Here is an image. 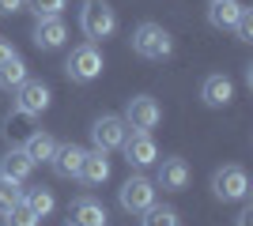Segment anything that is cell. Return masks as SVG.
<instances>
[{
	"mask_svg": "<svg viewBox=\"0 0 253 226\" xmlns=\"http://www.w3.org/2000/svg\"><path fill=\"white\" fill-rule=\"evenodd\" d=\"M132 53L144 57V61H167L174 53V38L159 23H140L132 31Z\"/></svg>",
	"mask_w": 253,
	"mask_h": 226,
	"instance_id": "6da1fadb",
	"label": "cell"
},
{
	"mask_svg": "<svg viewBox=\"0 0 253 226\" xmlns=\"http://www.w3.org/2000/svg\"><path fill=\"white\" fill-rule=\"evenodd\" d=\"M80 27H84V34L91 42H106V38H114V31H117V15L106 0H87L84 11H80Z\"/></svg>",
	"mask_w": 253,
	"mask_h": 226,
	"instance_id": "7a4b0ae2",
	"label": "cell"
},
{
	"mask_svg": "<svg viewBox=\"0 0 253 226\" xmlns=\"http://www.w3.org/2000/svg\"><path fill=\"white\" fill-rule=\"evenodd\" d=\"M102 53H98L95 42L80 45V49H72V57H68V65H64V72H68V79L72 83H95L98 75H102Z\"/></svg>",
	"mask_w": 253,
	"mask_h": 226,
	"instance_id": "3957f363",
	"label": "cell"
},
{
	"mask_svg": "<svg viewBox=\"0 0 253 226\" xmlns=\"http://www.w3.org/2000/svg\"><path fill=\"white\" fill-rule=\"evenodd\" d=\"M117 200H121V207H125L128 215H144V211L155 204V185H151L144 173H132V177L117 189Z\"/></svg>",
	"mask_w": 253,
	"mask_h": 226,
	"instance_id": "277c9868",
	"label": "cell"
},
{
	"mask_svg": "<svg viewBox=\"0 0 253 226\" xmlns=\"http://www.w3.org/2000/svg\"><path fill=\"white\" fill-rule=\"evenodd\" d=\"M211 193H215V200H246L250 196V177H246L242 166H223L211 177Z\"/></svg>",
	"mask_w": 253,
	"mask_h": 226,
	"instance_id": "5b68a950",
	"label": "cell"
},
{
	"mask_svg": "<svg viewBox=\"0 0 253 226\" xmlns=\"http://www.w3.org/2000/svg\"><path fill=\"white\" fill-rule=\"evenodd\" d=\"M128 129H125V117H114V113H106V117H98L95 125H91V143H95V151H117L121 143H125Z\"/></svg>",
	"mask_w": 253,
	"mask_h": 226,
	"instance_id": "8992f818",
	"label": "cell"
},
{
	"mask_svg": "<svg viewBox=\"0 0 253 226\" xmlns=\"http://www.w3.org/2000/svg\"><path fill=\"white\" fill-rule=\"evenodd\" d=\"M49 87L42 83V79H23L19 87H15V106H19V113H27V117H38V113H45L49 109Z\"/></svg>",
	"mask_w": 253,
	"mask_h": 226,
	"instance_id": "52a82bcc",
	"label": "cell"
},
{
	"mask_svg": "<svg viewBox=\"0 0 253 226\" xmlns=\"http://www.w3.org/2000/svg\"><path fill=\"white\" fill-rule=\"evenodd\" d=\"M159 121H163V109H159L155 98H148V95L128 98V106H125V125H132L136 132H151Z\"/></svg>",
	"mask_w": 253,
	"mask_h": 226,
	"instance_id": "ba28073f",
	"label": "cell"
},
{
	"mask_svg": "<svg viewBox=\"0 0 253 226\" xmlns=\"http://www.w3.org/2000/svg\"><path fill=\"white\" fill-rule=\"evenodd\" d=\"M121 147H125L128 166H136V170H144V166L159 162V147H155V140H151V132H136V129H132V136H125Z\"/></svg>",
	"mask_w": 253,
	"mask_h": 226,
	"instance_id": "9c48e42d",
	"label": "cell"
},
{
	"mask_svg": "<svg viewBox=\"0 0 253 226\" xmlns=\"http://www.w3.org/2000/svg\"><path fill=\"white\" fill-rule=\"evenodd\" d=\"M84 147H76V143H57V151H53V173L57 177H64V181H72V177H80V166H84Z\"/></svg>",
	"mask_w": 253,
	"mask_h": 226,
	"instance_id": "30bf717a",
	"label": "cell"
},
{
	"mask_svg": "<svg viewBox=\"0 0 253 226\" xmlns=\"http://www.w3.org/2000/svg\"><path fill=\"white\" fill-rule=\"evenodd\" d=\"M106 207L98 204L95 196H80L68 211V226H106Z\"/></svg>",
	"mask_w": 253,
	"mask_h": 226,
	"instance_id": "8fae6325",
	"label": "cell"
},
{
	"mask_svg": "<svg viewBox=\"0 0 253 226\" xmlns=\"http://www.w3.org/2000/svg\"><path fill=\"white\" fill-rule=\"evenodd\" d=\"M64 38H68V27H64L61 15L38 19V27H34V45H38V49H61Z\"/></svg>",
	"mask_w": 253,
	"mask_h": 226,
	"instance_id": "7c38bea8",
	"label": "cell"
},
{
	"mask_svg": "<svg viewBox=\"0 0 253 226\" xmlns=\"http://www.w3.org/2000/svg\"><path fill=\"white\" fill-rule=\"evenodd\" d=\"M185 185H189V166H185V159H163L159 162V189L181 193Z\"/></svg>",
	"mask_w": 253,
	"mask_h": 226,
	"instance_id": "4fadbf2b",
	"label": "cell"
},
{
	"mask_svg": "<svg viewBox=\"0 0 253 226\" xmlns=\"http://www.w3.org/2000/svg\"><path fill=\"white\" fill-rule=\"evenodd\" d=\"M201 98H204V106H211V109H219V106H227L234 98V83L227 79V75H208L201 83Z\"/></svg>",
	"mask_w": 253,
	"mask_h": 226,
	"instance_id": "5bb4252c",
	"label": "cell"
},
{
	"mask_svg": "<svg viewBox=\"0 0 253 226\" xmlns=\"http://www.w3.org/2000/svg\"><path fill=\"white\" fill-rule=\"evenodd\" d=\"M31 170H34V162L23 155V147L15 151L11 147L4 159H0V177H8V181H15V185H23L27 177H31Z\"/></svg>",
	"mask_w": 253,
	"mask_h": 226,
	"instance_id": "9a60e30c",
	"label": "cell"
},
{
	"mask_svg": "<svg viewBox=\"0 0 253 226\" xmlns=\"http://www.w3.org/2000/svg\"><path fill=\"white\" fill-rule=\"evenodd\" d=\"M80 181H87V185H102V181H110V159H106V151H87V155H84Z\"/></svg>",
	"mask_w": 253,
	"mask_h": 226,
	"instance_id": "2e32d148",
	"label": "cell"
},
{
	"mask_svg": "<svg viewBox=\"0 0 253 226\" xmlns=\"http://www.w3.org/2000/svg\"><path fill=\"white\" fill-rule=\"evenodd\" d=\"M238 15H242L238 0H211V8H208V23L215 31H231L234 23H238Z\"/></svg>",
	"mask_w": 253,
	"mask_h": 226,
	"instance_id": "e0dca14e",
	"label": "cell"
},
{
	"mask_svg": "<svg viewBox=\"0 0 253 226\" xmlns=\"http://www.w3.org/2000/svg\"><path fill=\"white\" fill-rule=\"evenodd\" d=\"M53 151H57V140H53L49 132H34L31 140L23 143V155H27L34 166H38V162H49V159H53Z\"/></svg>",
	"mask_w": 253,
	"mask_h": 226,
	"instance_id": "ac0fdd59",
	"label": "cell"
},
{
	"mask_svg": "<svg viewBox=\"0 0 253 226\" xmlns=\"http://www.w3.org/2000/svg\"><path fill=\"white\" fill-rule=\"evenodd\" d=\"M27 79V65H23V57H8L4 65H0V91H15V87Z\"/></svg>",
	"mask_w": 253,
	"mask_h": 226,
	"instance_id": "d6986e66",
	"label": "cell"
},
{
	"mask_svg": "<svg viewBox=\"0 0 253 226\" xmlns=\"http://www.w3.org/2000/svg\"><path fill=\"white\" fill-rule=\"evenodd\" d=\"M23 204L31 207V211H34L38 219H45V215L53 211V204H57V200H53V193H49V189H31V193H23Z\"/></svg>",
	"mask_w": 253,
	"mask_h": 226,
	"instance_id": "ffe728a7",
	"label": "cell"
},
{
	"mask_svg": "<svg viewBox=\"0 0 253 226\" xmlns=\"http://www.w3.org/2000/svg\"><path fill=\"white\" fill-rule=\"evenodd\" d=\"M140 226H178V211L174 207H155L151 204L140 219Z\"/></svg>",
	"mask_w": 253,
	"mask_h": 226,
	"instance_id": "44dd1931",
	"label": "cell"
},
{
	"mask_svg": "<svg viewBox=\"0 0 253 226\" xmlns=\"http://www.w3.org/2000/svg\"><path fill=\"white\" fill-rule=\"evenodd\" d=\"M15 204H23V189L8 177H0V215H8Z\"/></svg>",
	"mask_w": 253,
	"mask_h": 226,
	"instance_id": "7402d4cb",
	"label": "cell"
},
{
	"mask_svg": "<svg viewBox=\"0 0 253 226\" xmlns=\"http://www.w3.org/2000/svg\"><path fill=\"white\" fill-rule=\"evenodd\" d=\"M4 223H8V226H38L42 219L34 215V211H31L27 204H15V207L8 211V215H4Z\"/></svg>",
	"mask_w": 253,
	"mask_h": 226,
	"instance_id": "603a6c76",
	"label": "cell"
},
{
	"mask_svg": "<svg viewBox=\"0 0 253 226\" xmlns=\"http://www.w3.org/2000/svg\"><path fill=\"white\" fill-rule=\"evenodd\" d=\"M234 34H238V42H253V11L242 8V15H238V23L231 27Z\"/></svg>",
	"mask_w": 253,
	"mask_h": 226,
	"instance_id": "cb8c5ba5",
	"label": "cell"
},
{
	"mask_svg": "<svg viewBox=\"0 0 253 226\" xmlns=\"http://www.w3.org/2000/svg\"><path fill=\"white\" fill-rule=\"evenodd\" d=\"M31 8H34V15H38V19H45V15H61L64 0H31Z\"/></svg>",
	"mask_w": 253,
	"mask_h": 226,
	"instance_id": "d4e9b609",
	"label": "cell"
},
{
	"mask_svg": "<svg viewBox=\"0 0 253 226\" xmlns=\"http://www.w3.org/2000/svg\"><path fill=\"white\" fill-rule=\"evenodd\" d=\"M23 4L27 0H0V15H15V11H23Z\"/></svg>",
	"mask_w": 253,
	"mask_h": 226,
	"instance_id": "484cf974",
	"label": "cell"
},
{
	"mask_svg": "<svg viewBox=\"0 0 253 226\" xmlns=\"http://www.w3.org/2000/svg\"><path fill=\"white\" fill-rule=\"evenodd\" d=\"M234 226H253V204L242 207V215H238V223H234Z\"/></svg>",
	"mask_w": 253,
	"mask_h": 226,
	"instance_id": "4316f807",
	"label": "cell"
},
{
	"mask_svg": "<svg viewBox=\"0 0 253 226\" xmlns=\"http://www.w3.org/2000/svg\"><path fill=\"white\" fill-rule=\"evenodd\" d=\"M8 57H15V49H11L8 42H0V65H4V61H8Z\"/></svg>",
	"mask_w": 253,
	"mask_h": 226,
	"instance_id": "83f0119b",
	"label": "cell"
}]
</instances>
